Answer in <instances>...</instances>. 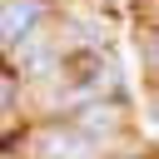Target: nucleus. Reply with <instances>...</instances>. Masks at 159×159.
I'll list each match as a JSON object with an SVG mask.
<instances>
[{
  "label": "nucleus",
  "instance_id": "1",
  "mask_svg": "<svg viewBox=\"0 0 159 159\" xmlns=\"http://www.w3.org/2000/svg\"><path fill=\"white\" fill-rule=\"evenodd\" d=\"M40 20V0H5V45L20 50V40H30Z\"/></svg>",
  "mask_w": 159,
  "mask_h": 159
},
{
  "label": "nucleus",
  "instance_id": "2",
  "mask_svg": "<svg viewBox=\"0 0 159 159\" xmlns=\"http://www.w3.org/2000/svg\"><path fill=\"white\" fill-rule=\"evenodd\" d=\"M35 149H40L45 159H84V139H80V134H65V129L35 134Z\"/></svg>",
  "mask_w": 159,
  "mask_h": 159
},
{
  "label": "nucleus",
  "instance_id": "3",
  "mask_svg": "<svg viewBox=\"0 0 159 159\" xmlns=\"http://www.w3.org/2000/svg\"><path fill=\"white\" fill-rule=\"evenodd\" d=\"M20 65H25L30 75H50V70H55V50H50L45 40H35V35H30V40H25V50H20Z\"/></svg>",
  "mask_w": 159,
  "mask_h": 159
},
{
  "label": "nucleus",
  "instance_id": "4",
  "mask_svg": "<svg viewBox=\"0 0 159 159\" xmlns=\"http://www.w3.org/2000/svg\"><path fill=\"white\" fill-rule=\"evenodd\" d=\"M80 129H84V134H99V129H114V109H109V104H89V109L80 114Z\"/></svg>",
  "mask_w": 159,
  "mask_h": 159
},
{
  "label": "nucleus",
  "instance_id": "5",
  "mask_svg": "<svg viewBox=\"0 0 159 159\" xmlns=\"http://www.w3.org/2000/svg\"><path fill=\"white\" fill-rule=\"evenodd\" d=\"M154 114H159V99H154Z\"/></svg>",
  "mask_w": 159,
  "mask_h": 159
},
{
  "label": "nucleus",
  "instance_id": "6",
  "mask_svg": "<svg viewBox=\"0 0 159 159\" xmlns=\"http://www.w3.org/2000/svg\"><path fill=\"white\" fill-rule=\"evenodd\" d=\"M154 55H159V45H154Z\"/></svg>",
  "mask_w": 159,
  "mask_h": 159
}]
</instances>
